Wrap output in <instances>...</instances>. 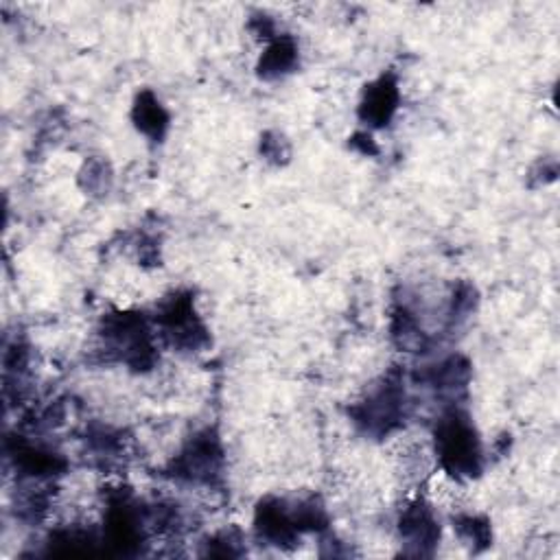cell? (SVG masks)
Returning <instances> with one entry per match:
<instances>
[{"label":"cell","instance_id":"6da1fadb","mask_svg":"<svg viewBox=\"0 0 560 560\" xmlns=\"http://www.w3.org/2000/svg\"><path fill=\"white\" fill-rule=\"evenodd\" d=\"M433 455L440 462L442 472L453 479L481 472V442L464 411L451 409L438 420Z\"/></svg>","mask_w":560,"mask_h":560},{"label":"cell","instance_id":"7a4b0ae2","mask_svg":"<svg viewBox=\"0 0 560 560\" xmlns=\"http://www.w3.org/2000/svg\"><path fill=\"white\" fill-rule=\"evenodd\" d=\"M405 411V389L400 378L385 376L357 407H352L354 422L372 435L392 433Z\"/></svg>","mask_w":560,"mask_h":560},{"label":"cell","instance_id":"3957f363","mask_svg":"<svg viewBox=\"0 0 560 560\" xmlns=\"http://www.w3.org/2000/svg\"><path fill=\"white\" fill-rule=\"evenodd\" d=\"M223 464V451L219 438L212 431H201L179 451L173 459V475L195 483H212Z\"/></svg>","mask_w":560,"mask_h":560},{"label":"cell","instance_id":"277c9868","mask_svg":"<svg viewBox=\"0 0 560 560\" xmlns=\"http://www.w3.org/2000/svg\"><path fill=\"white\" fill-rule=\"evenodd\" d=\"M162 335L182 350H197L206 343V328L195 315L190 295L175 293L158 315Z\"/></svg>","mask_w":560,"mask_h":560},{"label":"cell","instance_id":"5b68a950","mask_svg":"<svg viewBox=\"0 0 560 560\" xmlns=\"http://www.w3.org/2000/svg\"><path fill=\"white\" fill-rule=\"evenodd\" d=\"M400 538L407 547V553L431 556L433 547L440 540V525L431 505L422 499L409 503L398 521Z\"/></svg>","mask_w":560,"mask_h":560},{"label":"cell","instance_id":"8992f818","mask_svg":"<svg viewBox=\"0 0 560 560\" xmlns=\"http://www.w3.org/2000/svg\"><path fill=\"white\" fill-rule=\"evenodd\" d=\"M254 527L260 540L276 547L293 545L300 534L291 518V510L287 508L284 501H278V499H265L258 505Z\"/></svg>","mask_w":560,"mask_h":560},{"label":"cell","instance_id":"52a82bcc","mask_svg":"<svg viewBox=\"0 0 560 560\" xmlns=\"http://www.w3.org/2000/svg\"><path fill=\"white\" fill-rule=\"evenodd\" d=\"M398 107V85L394 77L385 74L370 83L359 105V116L370 127H385Z\"/></svg>","mask_w":560,"mask_h":560},{"label":"cell","instance_id":"ba28073f","mask_svg":"<svg viewBox=\"0 0 560 560\" xmlns=\"http://www.w3.org/2000/svg\"><path fill=\"white\" fill-rule=\"evenodd\" d=\"M131 120L140 133H144L151 140H162L166 129H168V112L164 105L155 98L153 92L144 90L136 96L133 109H131Z\"/></svg>","mask_w":560,"mask_h":560},{"label":"cell","instance_id":"9c48e42d","mask_svg":"<svg viewBox=\"0 0 560 560\" xmlns=\"http://www.w3.org/2000/svg\"><path fill=\"white\" fill-rule=\"evenodd\" d=\"M298 63V46L291 37H278L269 42L265 48L260 61H258V74L262 79H278L293 70Z\"/></svg>","mask_w":560,"mask_h":560},{"label":"cell","instance_id":"30bf717a","mask_svg":"<svg viewBox=\"0 0 560 560\" xmlns=\"http://www.w3.org/2000/svg\"><path fill=\"white\" fill-rule=\"evenodd\" d=\"M468 363L462 357H451L446 361H442L431 374H429V383L440 389V392H451L455 394L457 389H464L468 383Z\"/></svg>","mask_w":560,"mask_h":560},{"label":"cell","instance_id":"8fae6325","mask_svg":"<svg viewBox=\"0 0 560 560\" xmlns=\"http://www.w3.org/2000/svg\"><path fill=\"white\" fill-rule=\"evenodd\" d=\"M453 529L462 545H468L470 549H483L490 542V523L483 516L457 514L453 516Z\"/></svg>","mask_w":560,"mask_h":560},{"label":"cell","instance_id":"7c38bea8","mask_svg":"<svg viewBox=\"0 0 560 560\" xmlns=\"http://www.w3.org/2000/svg\"><path fill=\"white\" fill-rule=\"evenodd\" d=\"M112 182V171L103 160H90L81 171V186L88 192H105Z\"/></svg>","mask_w":560,"mask_h":560}]
</instances>
